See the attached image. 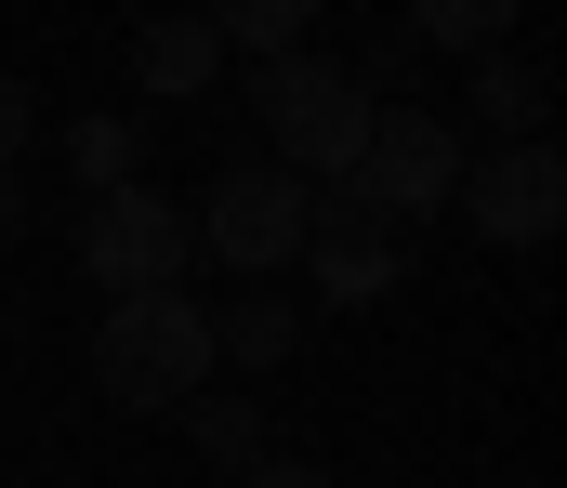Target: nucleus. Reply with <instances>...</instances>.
Returning <instances> with one entry per match:
<instances>
[{"label":"nucleus","instance_id":"nucleus-15","mask_svg":"<svg viewBox=\"0 0 567 488\" xmlns=\"http://www.w3.org/2000/svg\"><path fill=\"white\" fill-rule=\"evenodd\" d=\"M27 133H40V93H27V80H0V159H27Z\"/></svg>","mask_w":567,"mask_h":488},{"label":"nucleus","instance_id":"nucleus-5","mask_svg":"<svg viewBox=\"0 0 567 488\" xmlns=\"http://www.w3.org/2000/svg\"><path fill=\"white\" fill-rule=\"evenodd\" d=\"M80 264H93V291H172L198 264V211H172L158 185H106L80 225Z\"/></svg>","mask_w":567,"mask_h":488},{"label":"nucleus","instance_id":"nucleus-13","mask_svg":"<svg viewBox=\"0 0 567 488\" xmlns=\"http://www.w3.org/2000/svg\"><path fill=\"white\" fill-rule=\"evenodd\" d=\"M317 27V0H212V40H238V53H290Z\"/></svg>","mask_w":567,"mask_h":488},{"label":"nucleus","instance_id":"nucleus-4","mask_svg":"<svg viewBox=\"0 0 567 488\" xmlns=\"http://www.w3.org/2000/svg\"><path fill=\"white\" fill-rule=\"evenodd\" d=\"M303 211H317V185L278 172V159H251V172H225L198 198V251L238 264V278H278V264H303Z\"/></svg>","mask_w":567,"mask_h":488},{"label":"nucleus","instance_id":"nucleus-1","mask_svg":"<svg viewBox=\"0 0 567 488\" xmlns=\"http://www.w3.org/2000/svg\"><path fill=\"white\" fill-rule=\"evenodd\" d=\"M93 383H106L120 409H185V396L212 383V318L185 304V278H172V291H106V318H93Z\"/></svg>","mask_w":567,"mask_h":488},{"label":"nucleus","instance_id":"nucleus-3","mask_svg":"<svg viewBox=\"0 0 567 488\" xmlns=\"http://www.w3.org/2000/svg\"><path fill=\"white\" fill-rule=\"evenodd\" d=\"M330 185H357L370 211H449V185H462V133L435 120V106H370V133H357V159L330 172Z\"/></svg>","mask_w":567,"mask_h":488},{"label":"nucleus","instance_id":"nucleus-7","mask_svg":"<svg viewBox=\"0 0 567 488\" xmlns=\"http://www.w3.org/2000/svg\"><path fill=\"white\" fill-rule=\"evenodd\" d=\"M303 264H317V291H330V304H383V291L410 278V225H396V211H370L357 185H330V198L303 211Z\"/></svg>","mask_w":567,"mask_h":488},{"label":"nucleus","instance_id":"nucleus-2","mask_svg":"<svg viewBox=\"0 0 567 488\" xmlns=\"http://www.w3.org/2000/svg\"><path fill=\"white\" fill-rule=\"evenodd\" d=\"M251 106H265V133H278V172H303V185H330V172L357 159V133H370V80L330 66V53H303V40L265 53Z\"/></svg>","mask_w":567,"mask_h":488},{"label":"nucleus","instance_id":"nucleus-14","mask_svg":"<svg viewBox=\"0 0 567 488\" xmlns=\"http://www.w3.org/2000/svg\"><path fill=\"white\" fill-rule=\"evenodd\" d=\"M66 159H80L93 198H106V185H133V120H80V133H66Z\"/></svg>","mask_w":567,"mask_h":488},{"label":"nucleus","instance_id":"nucleus-12","mask_svg":"<svg viewBox=\"0 0 567 488\" xmlns=\"http://www.w3.org/2000/svg\"><path fill=\"white\" fill-rule=\"evenodd\" d=\"M172 423H185V436H198V449H212L225 476H251V463H265V409H251V396H212V383H198V396H185Z\"/></svg>","mask_w":567,"mask_h":488},{"label":"nucleus","instance_id":"nucleus-8","mask_svg":"<svg viewBox=\"0 0 567 488\" xmlns=\"http://www.w3.org/2000/svg\"><path fill=\"white\" fill-rule=\"evenodd\" d=\"M212 66H225V40H212V13H158V27L133 40V80L158 93V106H185V93H198Z\"/></svg>","mask_w":567,"mask_h":488},{"label":"nucleus","instance_id":"nucleus-6","mask_svg":"<svg viewBox=\"0 0 567 488\" xmlns=\"http://www.w3.org/2000/svg\"><path fill=\"white\" fill-rule=\"evenodd\" d=\"M449 198H462V225H475L488 251H555V225H567V159H555V133H515L488 172L462 159Z\"/></svg>","mask_w":567,"mask_h":488},{"label":"nucleus","instance_id":"nucleus-9","mask_svg":"<svg viewBox=\"0 0 567 488\" xmlns=\"http://www.w3.org/2000/svg\"><path fill=\"white\" fill-rule=\"evenodd\" d=\"M290 343H303L290 291H278V278H251V304H225V318H212V370H278Z\"/></svg>","mask_w":567,"mask_h":488},{"label":"nucleus","instance_id":"nucleus-10","mask_svg":"<svg viewBox=\"0 0 567 488\" xmlns=\"http://www.w3.org/2000/svg\"><path fill=\"white\" fill-rule=\"evenodd\" d=\"M475 120L515 146V133H542V120H555V80H542L528 53H475Z\"/></svg>","mask_w":567,"mask_h":488},{"label":"nucleus","instance_id":"nucleus-17","mask_svg":"<svg viewBox=\"0 0 567 488\" xmlns=\"http://www.w3.org/2000/svg\"><path fill=\"white\" fill-rule=\"evenodd\" d=\"M27 238V185H13V159H0V251Z\"/></svg>","mask_w":567,"mask_h":488},{"label":"nucleus","instance_id":"nucleus-11","mask_svg":"<svg viewBox=\"0 0 567 488\" xmlns=\"http://www.w3.org/2000/svg\"><path fill=\"white\" fill-rule=\"evenodd\" d=\"M528 0H410V40L423 53H502Z\"/></svg>","mask_w":567,"mask_h":488},{"label":"nucleus","instance_id":"nucleus-16","mask_svg":"<svg viewBox=\"0 0 567 488\" xmlns=\"http://www.w3.org/2000/svg\"><path fill=\"white\" fill-rule=\"evenodd\" d=\"M238 488H343V476H317V463H278V449H265V463H251Z\"/></svg>","mask_w":567,"mask_h":488}]
</instances>
